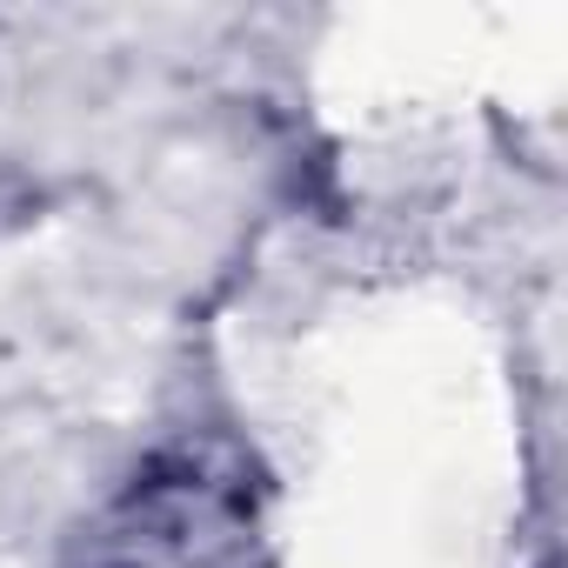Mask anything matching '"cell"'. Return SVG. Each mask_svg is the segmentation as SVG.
Here are the masks:
<instances>
[{
	"instance_id": "obj_1",
	"label": "cell",
	"mask_w": 568,
	"mask_h": 568,
	"mask_svg": "<svg viewBox=\"0 0 568 568\" xmlns=\"http://www.w3.org/2000/svg\"><path fill=\"white\" fill-rule=\"evenodd\" d=\"M81 568H267V475L227 435L154 448L88 521Z\"/></svg>"
}]
</instances>
